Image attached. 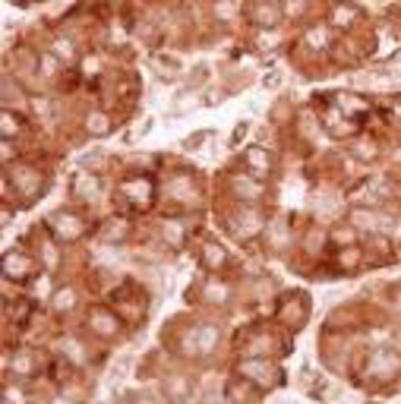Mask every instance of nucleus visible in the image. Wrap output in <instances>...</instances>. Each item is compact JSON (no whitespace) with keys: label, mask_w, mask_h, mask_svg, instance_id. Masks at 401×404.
Masks as SVG:
<instances>
[{"label":"nucleus","mask_w":401,"mask_h":404,"mask_svg":"<svg viewBox=\"0 0 401 404\" xmlns=\"http://www.w3.org/2000/svg\"><path fill=\"white\" fill-rule=\"evenodd\" d=\"M164 392H168V398H174V401H184V398L190 395V382L177 376L174 382H168V385H164Z\"/></svg>","instance_id":"nucleus-1"},{"label":"nucleus","mask_w":401,"mask_h":404,"mask_svg":"<svg viewBox=\"0 0 401 404\" xmlns=\"http://www.w3.org/2000/svg\"><path fill=\"white\" fill-rule=\"evenodd\" d=\"M89 130L92 133H104V130H108V120L104 117H89Z\"/></svg>","instance_id":"nucleus-2"},{"label":"nucleus","mask_w":401,"mask_h":404,"mask_svg":"<svg viewBox=\"0 0 401 404\" xmlns=\"http://www.w3.org/2000/svg\"><path fill=\"white\" fill-rule=\"evenodd\" d=\"M70 300H73V294H70V291H60V294H57V300H54V303H57L60 310H67V307H70Z\"/></svg>","instance_id":"nucleus-3"}]
</instances>
